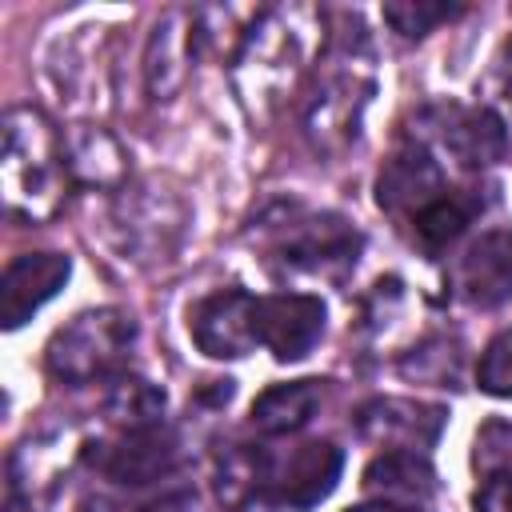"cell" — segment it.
Here are the masks:
<instances>
[{"label":"cell","mask_w":512,"mask_h":512,"mask_svg":"<svg viewBox=\"0 0 512 512\" xmlns=\"http://www.w3.org/2000/svg\"><path fill=\"white\" fill-rule=\"evenodd\" d=\"M320 380H292V384H272L252 400V424L268 436H284L304 428L316 408H320Z\"/></svg>","instance_id":"5bb4252c"},{"label":"cell","mask_w":512,"mask_h":512,"mask_svg":"<svg viewBox=\"0 0 512 512\" xmlns=\"http://www.w3.org/2000/svg\"><path fill=\"white\" fill-rule=\"evenodd\" d=\"M440 140L464 168H484L508 156V132L492 108H448Z\"/></svg>","instance_id":"8fae6325"},{"label":"cell","mask_w":512,"mask_h":512,"mask_svg":"<svg viewBox=\"0 0 512 512\" xmlns=\"http://www.w3.org/2000/svg\"><path fill=\"white\" fill-rule=\"evenodd\" d=\"M92 464L120 484H148L176 468V440L160 428L124 432V440L108 444L100 456H92Z\"/></svg>","instance_id":"9c48e42d"},{"label":"cell","mask_w":512,"mask_h":512,"mask_svg":"<svg viewBox=\"0 0 512 512\" xmlns=\"http://www.w3.org/2000/svg\"><path fill=\"white\" fill-rule=\"evenodd\" d=\"M4 196L12 216H52L64 196V148L36 108L4 116Z\"/></svg>","instance_id":"6da1fadb"},{"label":"cell","mask_w":512,"mask_h":512,"mask_svg":"<svg viewBox=\"0 0 512 512\" xmlns=\"http://www.w3.org/2000/svg\"><path fill=\"white\" fill-rule=\"evenodd\" d=\"M188 328H192L196 348L216 360L248 356L260 344L256 340V296H248L244 288L212 292L208 300H200L192 308Z\"/></svg>","instance_id":"5b68a950"},{"label":"cell","mask_w":512,"mask_h":512,"mask_svg":"<svg viewBox=\"0 0 512 512\" xmlns=\"http://www.w3.org/2000/svg\"><path fill=\"white\" fill-rule=\"evenodd\" d=\"M136 324L120 308H92L72 316L56 336L48 340V372L64 384H88L96 376H108L132 348Z\"/></svg>","instance_id":"7a4b0ae2"},{"label":"cell","mask_w":512,"mask_h":512,"mask_svg":"<svg viewBox=\"0 0 512 512\" xmlns=\"http://www.w3.org/2000/svg\"><path fill=\"white\" fill-rule=\"evenodd\" d=\"M324 332V304L308 292L256 296V340L276 360H304Z\"/></svg>","instance_id":"277c9868"},{"label":"cell","mask_w":512,"mask_h":512,"mask_svg":"<svg viewBox=\"0 0 512 512\" xmlns=\"http://www.w3.org/2000/svg\"><path fill=\"white\" fill-rule=\"evenodd\" d=\"M360 436L384 444V448H428L440 436L444 424V408L436 404H416V400H372L368 408H360Z\"/></svg>","instance_id":"ba28073f"},{"label":"cell","mask_w":512,"mask_h":512,"mask_svg":"<svg viewBox=\"0 0 512 512\" xmlns=\"http://www.w3.org/2000/svg\"><path fill=\"white\" fill-rule=\"evenodd\" d=\"M476 208H480V204H476L472 196L444 192V196H436V200L416 216V232H420V240H424L428 248H444V244H452V240L472 224Z\"/></svg>","instance_id":"e0dca14e"},{"label":"cell","mask_w":512,"mask_h":512,"mask_svg":"<svg viewBox=\"0 0 512 512\" xmlns=\"http://www.w3.org/2000/svg\"><path fill=\"white\" fill-rule=\"evenodd\" d=\"M456 12H460L456 4H428V0H396V4H384V20H388L400 36H408V40L428 36L436 24L452 20Z\"/></svg>","instance_id":"ac0fdd59"},{"label":"cell","mask_w":512,"mask_h":512,"mask_svg":"<svg viewBox=\"0 0 512 512\" xmlns=\"http://www.w3.org/2000/svg\"><path fill=\"white\" fill-rule=\"evenodd\" d=\"M192 44H196V32H192L184 12H168L156 24L152 44H148V88L156 96H168L184 80V68L192 60Z\"/></svg>","instance_id":"9a60e30c"},{"label":"cell","mask_w":512,"mask_h":512,"mask_svg":"<svg viewBox=\"0 0 512 512\" xmlns=\"http://www.w3.org/2000/svg\"><path fill=\"white\" fill-rule=\"evenodd\" d=\"M364 492L384 500H428L436 492V472L420 452L392 448L364 468Z\"/></svg>","instance_id":"4fadbf2b"},{"label":"cell","mask_w":512,"mask_h":512,"mask_svg":"<svg viewBox=\"0 0 512 512\" xmlns=\"http://www.w3.org/2000/svg\"><path fill=\"white\" fill-rule=\"evenodd\" d=\"M456 288L472 308H496L512 296V228L484 232L460 256Z\"/></svg>","instance_id":"52a82bcc"},{"label":"cell","mask_w":512,"mask_h":512,"mask_svg":"<svg viewBox=\"0 0 512 512\" xmlns=\"http://www.w3.org/2000/svg\"><path fill=\"white\" fill-rule=\"evenodd\" d=\"M348 512H400L396 504H364V508H348Z\"/></svg>","instance_id":"7402d4cb"},{"label":"cell","mask_w":512,"mask_h":512,"mask_svg":"<svg viewBox=\"0 0 512 512\" xmlns=\"http://www.w3.org/2000/svg\"><path fill=\"white\" fill-rule=\"evenodd\" d=\"M436 196H444V188H440V168H436V160H432L424 148H404V152H396V156L384 164L380 180H376V200H380V208H388V212H412V220H416Z\"/></svg>","instance_id":"30bf717a"},{"label":"cell","mask_w":512,"mask_h":512,"mask_svg":"<svg viewBox=\"0 0 512 512\" xmlns=\"http://www.w3.org/2000/svg\"><path fill=\"white\" fill-rule=\"evenodd\" d=\"M504 64H508V68H512V40H508V44H504Z\"/></svg>","instance_id":"603a6c76"},{"label":"cell","mask_w":512,"mask_h":512,"mask_svg":"<svg viewBox=\"0 0 512 512\" xmlns=\"http://www.w3.org/2000/svg\"><path fill=\"white\" fill-rule=\"evenodd\" d=\"M160 412H164V392L156 384H148V380H136V376L116 380L112 392H108V400H104V416L112 424L128 428V432L156 428Z\"/></svg>","instance_id":"2e32d148"},{"label":"cell","mask_w":512,"mask_h":512,"mask_svg":"<svg viewBox=\"0 0 512 512\" xmlns=\"http://www.w3.org/2000/svg\"><path fill=\"white\" fill-rule=\"evenodd\" d=\"M344 456L336 444L328 440H312L292 448L280 464L264 456V484H260V500L268 508H288V512H304L316 508L340 480Z\"/></svg>","instance_id":"3957f363"},{"label":"cell","mask_w":512,"mask_h":512,"mask_svg":"<svg viewBox=\"0 0 512 512\" xmlns=\"http://www.w3.org/2000/svg\"><path fill=\"white\" fill-rule=\"evenodd\" d=\"M476 512H512V468L484 480V488L476 492Z\"/></svg>","instance_id":"44dd1931"},{"label":"cell","mask_w":512,"mask_h":512,"mask_svg":"<svg viewBox=\"0 0 512 512\" xmlns=\"http://www.w3.org/2000/svg\"><path fill=\"white\" fill-rule=\"evenodd\" d=\"M72 272V260L60 252H24L4 268L0 284V320L4 328H20L40 304H48Z\"/></svg>","instance_id":"8992f818"},{"label":"cell","mask_w":512,"mask_h":512,"mask_svg":"<svg viewBox=\"0 0 512 512\" xmlns=\"http://www.w3.org/2000/svg\"><path fill=\"white\" fill-rule=\"evenodd\" d=\"M476 384L480 392L488 396H512V328L500 332L484 356H480V368H476Z\"/></svg>","instance_id":"d6986e66"},{"label":"cell","mask_w":512,"mask_h":512,"mask_svg":"<svg viewBox=\"0 0 512 512\" xmlns=\"http://www.w3.org/2000/svg\"><path fill=\"white\" fill-rule=\"evenodd\" d=\"M400 512H404V508H400Z\"/></svg>","instance_id":"cb8c5ba5"},{"label":"cell","mask_w":512,"mask_h":512,"mask_svg":"<svg viewBox=\"0 0 512 512\" xmlns=\"http://www.w3.org/2000/svg\"><path fill=\"white\" fill-rule=\"evenodd\" d=\"M476 468H484V472L512 468V424L508 420H492V424L480 428V436H476Z\"/></svg>","instance_id":"ffe728a7"},{"label":"cell","mask_w":512,"mask_h":512,"mask_svg":"<svg viewBox=\"0 0 512 512\" xmlns=\"http://www.w3.org/2000/svg\"><path fill=\"white\" fill-rule=\"evenodd\" d=\"M360 252V232L340 216H316L288 240V260L300 268H344Z\"/></svg>","instance_id":"7c38bea8"}]
</instances>
